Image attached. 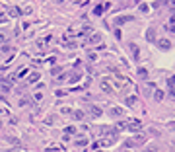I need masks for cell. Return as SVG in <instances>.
<instances>
[{"instance_id":"6da1fadb","label":"cell","mask_w":175,"mask_h":152,"mask_svg":"<svg viewBox=\"0 0 175 152\" xmlns=\"http://www.w3.org/2000/svg\"><path fill=\"white\" fill-rule=\"evenodd\" d=\"M127 129H129V131L142 129V121H140V119H129V121H127Z\"/></svg>"},{"instance_id":"8992f818","label":"cell","mask_w":175,"mask_h":152,"mask_svg":"<svg viewBox=\"0 0 175 152\" xmlns=\"http://www.w3.org/2000/svg\"><path fill=\"white\" fill-rule=\"evenodd\" d=\"M90 111H92V115H93V117H101V115H103L101 107H97V105H90Z\"/></svg>"},{"instance_id":"ba28073f","label":"cell","mask_w":175,"mask_h":152,"mask_svg":"<svg viewBox=\"0 0 175 152\" xmlns=\"http://www.w3.org/2000/svg\"><path fill=\"white\" fill-rule=\"evenodd\" d=\"M107 8H109V4H99L95 10H93V14H95V16H101V14H103V10H107Z\"/></svg>"},{"instance_id":"3957f363","label":"cell","mask_w":175,"mask_h":152,"mask_svg":"<svg viewBox=\"0 0 175 152\" xmlns=\"http://www.w3.org/2000/svg\"><path fill=\"white\" fill-rule=\"evenodd\" d=\"M129 49H130V53H132V57L138 60V59H140V49H138V45H136V43H129Z\"/></svg>"},{"instance_id":"7402d4cb","label":"cell","mask_w":175,"mask_h":152,"mask_svg":"<svg viewBox=\"0 0 175 152\" xmlns=\"http://www.w3.org/2000/svg\"><path fill=\"white\" fill-rule=\"evenodd\" d=\"M6 41V35H4V33H2V31H0V45H2V43H4Z\"/></svg>"},{"instance_id":"277c9868","label":"cell","mask_w":175,"mask_h":152,"mask_svg":"<svg viewBox=\"0 0 175 152\" xmlns=\"http://www.w3.org/2000/svg\"><path fill=\"white\" fill-rule=\"evenodd\" d=\"M158 45H160V49H163V51L171 49V41H169V39H160V41H158Z\"/></svg>"},{"instance_id":"44dd1931","label":"cell","mask_w":175,"mask_h":152,"mask_svg":"<svg viewBox=\"0 0 175 152\" xmlns=\"http://www.w3.org/2000/svg\"><path fill=\"white\" fill-rule=\"evenodd\" d=\"M134 144H132V140H127V143H124V148H132Z\"/></svg>"},{"instance_id":"ffe728a7","label":"cell","mask_w":175,"mask_h":152,"mask_svg":"<svg viewBox=\"0 0 175 152\" xmlns=\"http://www.w3.org/2000/svg\"><path fill=\"white\" fill-rule=\"evenodd\" d=\"M117 129H119V131L123 129V131H124V129H127V121H121V123L117 125Z\"/></svg>"},{"instance_id":"cb8c5ba5","label":"cell","mask_w":175,"mask_h":152,"mask_svg":"<svg viewBox=\"0 0 175 152\" xmlns=\"http://www.w3.org/2000/svg\"><path fill=\"white\" fill-rule=\"evenodd\" d=\"M53 121H55V117H47V119H45V123H47V125H51Z\"/></svg>"},{"instance_id":"603a6c76","label":"cell","mask_w":175,"mask_h":152,"mask_svg":"<svg viewBox=\"0 0 175 152\" xmlns=\"http://www.w3.org/2000/svg\"><path fill=\"white\" fill-rule=\"evenodd\" d=\"M76 144H80V146H82V144H86V138H78V140H76Z\"/></svg>"},{"instance_id":"8fae6325","label":"cell","mask_w":175,"mask_h":152,"mask_svg":"<svg viewBox=\"0 0 175 152\" xmlns=\"http://www.w3.org/2000/svg\"><path fill=\"white\" fill-rule=\"evenodd\" d=\"M101 41V35H99V33H93L92 37H90V43H99Z\"/></svg>"},{"instance_id":"9a60e30c","label":"cell","mask_w":175,"mask_h":152,"mask_svg":"<svg viewBox=\"0 0 175 152\" xmlns=\"http://www.w3.org/2000/svg\"><path fill=\"white\" fill-rule=\"evenodd\" d=\"M154 97H156L158 101H160V100H163V92H161V90H156V94H154Z\"/></svg>"},{"instance_id":"ac0fdd59","label":"cell","mask_w":175,"mask_h":152,"mask_svg":"<svg viewBox=\"0 0 175 152\" xmlns=\"http://www.w3.org/2000/svg\"><path fill=\"white\" fill-rule=\"evenodd\" d=\"M76 131H78L76 127H66V129H64V133H66V135H74Z\"/></svg>"},{"instance_id":"7a4b0ae2","label":"cell","mask_w":175,"mask_h":152,"mask_svg":"<svg viewBox=\"0 0 175 152\" xmlns=\"http://www.w3.org/2000/svg\"><path fill=\"white\" fill-rule=\"evenodd\" d=\"M146 135H144V133H140V135H136V137H134V138H130V140H132V144H134V146H140V144H144V143H146Z\"/></svg>"},{"instance_id":"5bb4252c","label":"cell","mask_w":175,"mask_h":152,"mask_svg":"<svg viewBox=\"0 0 175 152\" xmlns=\"http://www.w3.org/2000/svg\"><path fill=\"white\" fill-rule=\"evenodd\" d=\"M134 103H136V97H134V96L127 97V105H134Z\"/></svg>"},{"instance_id":"2e32d148","label":"cell","mask_w":175,"mask_h":152,"mask_svg":"<svg viewBox=\"0 0 175 152\" xmlns=\"http://www.w3.org/2000/svg\"><path fill=\"white\" fill-rule=\"evenodd\" d=\"M156 39V33H154V29H148V41H154Z\"/></svg>"},{"instance_id":"7c38bea8","label":"cell","mask_w":175,"mask_h":152,"mask_svg":"<svg viewBox=\"0 0 175 152\" xmlns=\"http://www.w3.org/2000/svg\"><path fill=\"white\" fill-rule=\"evenodd\" d=\"M8 14H10V16H20V10L12 6V8H8Z\"/></svg>"},{"instance_id":"52a82bcc","label":"cell","mask_w":175,"mask_h":152,"mask_svg":"<svg viewBox=\"0 0 175 152\" xmlns=\"http://www.w3.org/2000/svg\"><path fill=\"white\" fill-rule=\"evenodd\" d=\"M72 117H74L76 121H82L84 117H86V113H84L82 109H76V111H72Z\"/></svg>"},{"instance_id":"30bf717a","label":"cell","mask_w":175,"mask_h":152,"mask_svg":"<svg viewBox=\"0 0 175 152\" xmlns=\"http://www.w3.org/2000/svg\"><path fill=\"white\" fill-rule=\"evenodd\" d=\"M39 76H41L39 72H31V74H29V78H27V82H29V84L37 82V80H39Z\"/></svg>"},{"instance_id":"d4e9b609","label":"cell","mask_w":175,"mask_h":152,"mask_svg":"<svg viewBox=\"0 0 175 152\" xmlns=\"http://www.w3.org/2000/svg\"><path fill=\"white\" fill-rule=\"evenodd\" d=\"M140 10H142V12H148V4H140Z\"/></svg>"},{"instance_id":"e0dca14e","label":"cell","mask_w":175,"mask_h":152,"mask_svg":"<svg viewBox=\"0 0 175 152\" xmlns=\"http://www.w3.org/2000/svg\"><path fill=\"white\" fill-rule=\"evenodd\" d=\"M138 76H140V78H146V76H148V70L146 68H138Z\"/></svg>"},{"instance_id":"5b68a950","label":"cell","mask_w":175,"mask_h":152,"mask_svg":"<svg viewBox=\"0 0 175 152\" xmlns=\"http://www.w3.org/2000/svg\"><path fill=\"white\" fill-rule=\"evenodd\" d=\"M113 117H121V115H124V109L123 107H111V111H109Z\"/></svg>"},{"instance_id":"d6986e66","label":"cell","mask_w":175,"mask_h":152,"mask_svg":"<svg viewBox=\"0 0 175 152\" xmlns=\"http://www.w3.org/2000/svg\"><path fill=\"white\" fill-rule=\"evenodd\" d=\"M101 88H103V92H111V86H109V82H105V80H103Z\"/></svg>"},{"instance_id":"9c48e42d","label":"cell","mask_w":175,"mask_h":152,"mask_svg":"<svg viewBox=\"0 0 175 152\" xmlns=\"http://www.w3.org/2000/svg\"><path fill=\"white\" fill-rule=\"evenodd\" d=\"M130 20H132L130 16H119V18H117L115 22H117V25H123L124 22H130Z\"/></svg>"},{"instance_id":"4fadbf2b","label":"cell","mask_w":175,"mask_h":152,"mask_svg":"<svg viewBox=\"0 0 175 152\" xmlns=\"http://www.w3.org/2000/svg\"><path fill=\"white\" fill-rule=\"evenodd\" d=\"M72 111L74 109H70V107H60V113H62V115H70Z\"/></svg>"}]
</instances>
